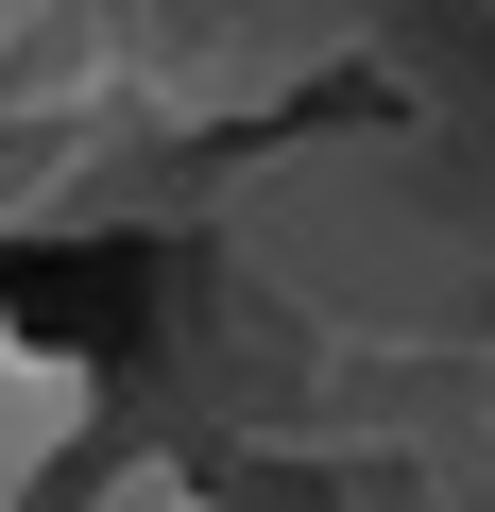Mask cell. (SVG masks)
<instances>
[{
	"label": "cell",
	"mask_w": 495,
	"mask_h": 512,
	"mask_svg": "<svg viewBox=\"0 0 495 512\" xmlns=\"http://www.w3.org/2000/svg\"><path fill=\"white\" fill-rule=\"evenodd\" d=\"M86 427V359L69 342H18V325H0V495H18L52 444Z\"/></svg>",
	"instance_id": "obj_1"
}]
</instances>
